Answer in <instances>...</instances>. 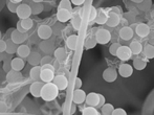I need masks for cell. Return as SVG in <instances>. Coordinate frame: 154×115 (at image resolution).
<instances>
[{
	"label": "cell",
	"mask_w": 154,
	"mask_h": 115,
	"mask_svg": "<svg viewBox=\"0 0 154 115\" xmlns=\"http://www.w3.org/2000/svg\"><path fill=\"white\" fill-rule=\"evenodd\" d=\"M60 91L58 90L57 86L51 82V83H46L44 84L41 89V95L40 98H42L44 101H55L56 98L59 95Z\"/></svg>",
	"instance_id": "1"
},
{
	"label": "cell",
	"mask_w": 154,
	"mask_h": 115,
	"mask_svg": "<svg viewBox=\"0 0 154 115\" xmlns=\"http://www.w3.org/2000/svg\"><path fill=\"white\" fill-rule=\"evenodd\" d=\"M85 103L88 107H93L95 109H101L102 106L105 104V96L103 94L95 92H90L86 94Z\"/></svg>",
	"instance_id": "2"
},
{
	"label": "cell",
	"mask_w": 154,
	"mask_h": 115,
	"mask_svg": "<svg viewBox=\"0 0 154 115\" xmlns=\"http://www.w3.org/2000/svg\"><path fill=\"white\" fill-rule=\"evenodd\" d=\"M111 32L105 29H99L95 32L94 35V39L97 41V43L101 45L108 44L110 42V40H111Z\"/></svg>",
	"instance_id": "3"
},
{
	"label": "cell",
	"mask_w": 154,
	"mask_h": 115,
	"mask_svg": "<svg viewBox=\"0 0 154 115\" xmlns=\"http://www.w3.org/2000/svg\"><path fill=\"white\" fill-rule=\"evenodd\" d=\"M16 15L18 16V18H20V20L31 18V16H32L31 6H29L26 2H22V3H20L17 6Z\"/></svg>",
	"instance_id": "4"
},
{
	"label": "cell",
	"mask_w": 154,
	"mask_h": 115,
	"mask_svg": "<svg viewBox=\"0 0 154 115\" xmlns=\"http://www.w3.org/2000/svg\"><path fill=\"white\" fill-rule=\"evenodd\" d=\"M39 48L41 51L45 53L46 56H51L54 55V51H55V41L48 39V40H42L39 43Z\"/></svg>",
	"instance_id": "5"
},
{
	"label": "cell",
	"mask_w": 154,
	"mask_h": 115,
	"mask_svg": "<svg viewBox=\"0 0 154 115\" xmlns=\"http://www.w3.org/2000/svg\"><path fill=\"white\" fill-rule=\"evenodd\" d=\"M37 35H38V37L41 40H48L54 35L53 29H51V26H49L47 24H42L37 29Z\"/></svg>",
	"instance_id": "6"
},
{
	"label": "cell",
	"mask_w": 154,
	"mask_h": 115,
	"mask_svg": "<svg viewBox=\"0 0 154 115\" xmlns=\"http://www.w3.org/2000/svg\"><path fill=\"white\" fill-rule=\"evenodd\" d=\"M118 70H116V68H113V67H108V68H106L105 70L103 71V74H102V77H103L104 81L107 82V83L111 84L113 83V82L116 81V79H118Z\"/></svg>",
	"instance_id": "7"
},
{
	"label": "cell",
	"mask_w": 154,
	"mask_h": 115,
	"mask_svg": "<svg viewBox=\"0 0 154 115\" xmlns=\"http://www.w3.org/2000/svg\"><path fill=\"white\" fill-rule=\"evenodd\" d=\"M116 57L118 58L119 60L123 61V62H128L132 57V53H131V51H130L129 46L121 45L120 48L118 49V53H116Z\"/></svg>",
	"instance_id": "8"
},
{
	"label": "cell",
	"mask_w": 154,
	"mask_h": 115,
	"mask_svg": "<svg viewBox=\"0 0 154 115\" xmlns=\"http://www.w3.org/2000/svg\"><path fill=\"white\" fill-rule=\"evenodd\" d=\"M53 83L57 86L59 91H65L67 89V87H68V79H67L66 75L58 74L55 77Z\"/></svg>",
	"instance_id": "9"
},
{
	"label": "cell",
	"mask_w": 154,
	"mask_h": 115,
	"mask_svg": "<svg viewBox=\"0 0 154 115\" xmlns=\"http://www.w3.org/2000/svg\"><path fill=\"white\" fill-rule=\"evenodd\" d=\"M27 38H29V35L19 32L17 29H12L11 32V40L17 45H21L24 41L27 40Z\"/></svg>",
	"instance_id": "10"
},
{
	"label": "cell",
	"mask_w": 154,
	"mask_h": 115,
	"mask_svg": "<svg viewBox=\"0 0 154 115\" xmlns=\"http://www.w3.org/2000/svg\"><path fill=\"white\" fill-rule=\"evenodd\" d=\"M133 70L134 69H133V67H132V65L128 64V63H123V64H121L120 67H119L118 74H120L124 79H127V77H130L133 74Z\"/></svg>",
	"instance_id": "11"
},
{
	"label": "cell",
	"mask_w": 154,
	"mask_h": 115,
	"mask_svg": "<svg viewBox=\"0 0 154 115\" xmlns=\"http://www.w3.org/2000/svg\"><path fill=\"white\" fill-rule=\"evenodd\" d=\"M56 16H57V20L62 24V23H66L71 20V18H72V12L63 10V8H58Z\"/></svg>",
	"instance_id": "12"
},
{
	"label": "cell",
	"mask_w": 154,
	"mask_h": 115,
	"mask_svg": "<svg viewBox=\"0 0 154 115\" xmlns=\"http://www.w3.org/2000/svg\"><path fill=\"white\" fill-rule=\"evenodd\" d=\"M86 99V93L82 89H75L72 93V104L75 105H82L85 103Z\"/></svg>",
	"instance_id": "13"
},
{
	"label": "cell",
	"mask_w": 154,
	"mask_h": 115,
	"mask_svg": "<svg viewBox=\"0 0 154 115\" xmlns=\"http://www.w3.org/2000/svg\"><path fill=\"white\" fill-rule=\"evenodd\" d=\"M151 29L146 23H137L135 26V34L140 38H146L150 35Z\"/></svg>",
	"instance_id": "14"
},
{
	"label": "cell",
	"mask_w": 154,
	"mask_h": 115,
	"mask_svg": "<svg viewBox=\"0 0 154 115\" xmlns=\"http://www.w3.org/2000/svg\"><path fill=\"white\" fill-rule=\"evenodd\" d=\"M23 79L22 74L18 71H15V70H11L6 73L5 75V81L8 82V84H16L19 83L21 80Z\"/></svg>",
	"instance_id": "15"
},
{
	"label": "cell",
	"mask_w": 154,
	"mask_h": 115,
	"mask_svg": "<svg viewBox=\"0 0 154 115\" xmlns=\"http://www.w3.org/2000/svg\"><path fill=\"white\" fill-rule=\"evenodd\" d=\"M44 83L43 82H32L29 88V93L35 97V98H40L41 95V89H42Z\"/></svg>",
	"instance_id": "16"
},
{
	"label": "cell",
	"mask_w": 154,
	"mask_h": 115,
	"mask_svg": "<svg viewBox=\"0 0 154 115\" xmlns=\"http://www.w3.org/2000/svg\"><path fill=\"white\" fill-rule=\"evenodd\" d=\"M106 24L109 27H116L121 24V15L116 14V13L108 12V19Z\"/></svg>",
	"instance_id": "17"
},
{
	"label": "cell",
	"mask_w": 154,
	"mask_h": 115,
	"mask_svg": "<svg viewBox=\"0 0 154 115\" xmlns=\"http://www.w3.org/2000/svg\"><path fill=\"white\" fill-rule=\"evenodd\" d=\"M42 69V68H41ZM56 74H55V71H51L49 69H42L40 73V80L41 82H43L44 84L46 83H51L55 79Z\"/></svg>",
	"instance_id": "18"
},
{
	"label": "cell",
	"mask_w": 154,
	"mask_h": 115,
	"mask_svg": "<svg viewBox=\"0 0 154 115\" xmlns=\"http://www.w3.org/2000/svg\"><path fill=\"white\" fill-rule=\"evenodd\" d=\"M119 35H120V38L122 39V40L130 41L134 36V30L132 29L130 26H128V25H127V26H124V27L121 29Z\"/></svg>",
	"instance_id": "19"
},
{
	"label": "cell",
	"mask_w": 154,
	"mask_h": 115,
	"mask_svg": "<svg viewBox=\"0 0 154 115\" xmlns=\"http://www.w3.org/2000/svg\"><path fill=\"white\" fill-rule=\"evenodd\" d=\"M107 19H108V13L105 10H103V8H99L94 23H97L99 25H104L107 22Z\"/></svg>",
	"instance_id": "20"
},
{
	"label": "cell",
	"mask_w": 154,
	"mask_h": 115,
	"mask_svg": "<svg viewBox=\"0 0 154 115\" xmlns=\"http://www.w3.org/2000/svg\"><path fill=\"white\" fill-rule=\"evenodd\" d=\"M24 66H25V62L23 59H20L18 57L12 59V62H11V68H12V70L20 72L24 68Z\"/></svg>",
	"instance_id": "21"
},
{
	"label": "cell",
	"mask_w": 154,
	"mask_h": 115,
	"mask_svg": "<svg viewBox=\"0 0 154 115\" xmlns=\"http://www.w3.org/2000/svg\"><path fill=\"white\" fill-rule=\"evenodd\" d=\"M31 48H29V45H25V44H21L18 46V49H17V57L20 58V59H27L29 55H31Z\"/></svg>",
	"instance_id": "22"
},
{
	"label": "cell",
	"mask_w": 154,
	"mask_h": 115,
	"mask_svg": "<svg viewBox=\"0 0 154 115\" xmlns=\"http://www.w3.org/2000/svg\"><path fill=\"white\" fill-rule=\"evenodd\" d=\"M32 10V15H39L44 11V5L43 3H40L38 1H27L26 2Z\"/></svg>",
	"instance_id": "23"
},
{
	"label": "cell",
	"mask_w": 154,
	"mask_h": 115,
	"mask_svg": "<svg viewBox=\"0 0 154 115\" xmlns=\"http://www.w3.org/2000/svg\"><path fill=\"white\" fill-rule=\"evenodd\" d=\"M54 57H55L56 60L60 63L66 61V59H67L66 49H65L64 47H58V48H56L55 51H54Z\"/></svg>",
	"instance_id": "24"
},
{
	"label": "cell",
	"mask_w": 154,
	"mask_h": 115,
	"mask_svg": "<svg viewBox=\"0 0 154 115\" xmlns=\"http://www.w3.org/2000/svg\"><path fill=\"white\" fill-rule=\"evenodd\" d=\"M71 24L72 27L75 29L77 32H79L81 29L82 25V17H81V12H75L72 13V18H71Z\"/></svg>",
	"instance_id": "25"
},
{
	"label": "cell",
	"mask_w": 154,
	"mask_h": 115,
	"mask_svg": "<svg viewBox=\"0 0 154 115\" xmlns=\"http://www.w3.org/2000/svg\"><path fill=\"white\" fill-rule=\"evenodd\" d=\"M129 48L132 56H138L143 53V45L138 41H132L129 45Z\"/></svg>",
	"instance_id": "26"
},
{
	"label": "cell",
	"mask_w": 154,
	"mask_h": 115,
	"mask_svg": "<svg viewBox=\"0 0 154 115\" xmlns=\"http://www.w3.org/2000/svg\"><path fill=\"white\" fill-rule=\"evenodd\" d=\"M78 40H79V37L78 35H70V36L67 37L66 39V45L70 50L75 51L78 45Z\"/></svg>",
	"instance_id": "27"
},
{
	"label": "cell",
	"mask_w": 154,
	"mask_h": 115,
	"mask_svg": "<svg viewBox=\"0 0 154 115\" xmlns=\"http://www.w3.org/2000/svg\"><path fill=\"white\" fill-rule=\"evenodd\" d=\"M41 58H42V57L40 56V53L34 51V53H31V55L27 57V62H29V64L32 65V67L38 66V65H40Z\"/></svg>",
	"instance_id": "28"
},
{
	"label": "cell",
	"mask_w": 154,
	"mask_h": 115,
	"mask_svg": "<svg viewBox=\"0 0 154 115\" xmlns=\"http://www.w3.org/2000/svg\"><path fill=\"white\" fill-rule=\"evenodd\" d=\"M41 66L38 65V66H34L29 71V77H31L32 82H41L40 80V73H41Z\"/></svg>",
	"instance_id": "29"
},
{
	"label": "cell",
	"mask_w": 154,
	"mask_h": 115,
	"mask_svg": "<svg viewBox=\"0 0 154 115\" xmlns=\"http://www.w3.org/2000/svg\"><path fill=\"white\" fill-rule=\"evenodd\" d=\"M132 65H133V66H132L133 69L142 71L147 67V61H145L144 59H142V58H135L133 60V64Z\"/></svg>",
	"instance_id": "30"
},
{
	"label": "cell",
	"mask_w": 154,
	"mask_h": 115,
	"mask_svg": "<svg viewBox=\"0 0 154 115\" xmlns=\"http://www.w3.org/2000/svg\"><path fill=\"white\" fill-rule=\"evenodd\" d=\"M5 42H6V50H5L6 55L12 56V55H14V53H16L19 45L15 44V43L13 42V41L11 40V39H8V40H6Z\"/></svg>",
	"instance_id": "31"
},
{
	"label": "cell",
	"mask_w": 154,
	"mask_h": 115,
	"mask_svg": "<svg viewBox=\"0 0 154 115\" xmlns=\"http://www.w3.org/2000/svg\"><path fill=\"white\" fill-rule=\"evenodd\" d=\"M143 53L144 56L148 60H152L154 58V46L153 44H146L145 47H143Z\"/></svg>",
	"instance_id": "32"
},
{
	"label": "cell",
	"mask_w": 154,
	"mask_h": 115,
	"mask_svg": "<svg viewBox=\"0 0 154 115\" xmlns=\"http://www.w3.org/2000/svg\"><path fill=\"white\" fill-rule=\"evenodd\" d=\"M97 43L94 39V36H89L87 38H85V40H84V48L87 49V50L94 48L97 46Z\"/></svg>",
	"instance_id": "33"
},
{
	"label": "cell",
	"mask_w": 154,
	"mask_h": 115,
	"mask_svg": "<svg viewBox=\"0 0 154 115\" xmlns=\"http://www.w3.org/2000/svg\"><path fill=\"white\" fill-rule=\"evenodd\" d=\"M114 110V107L112 104H107L105 103L101 107V114L102 115H111L112 112Z\"/></svg>",
	"instance_id": "34"
},
{
	"label": "cell",
	"mask_w": 154,
	"mask_h": 115,
	"mask_svg": "<svg viewBox=\"0 0 154 115\" xmlns=\"http://www.w3.org/2000/svg\"><path fill=\"white\" fill-rule=\"evenodd\" d=\"M97 10L93 5L90 6L89 12H88V25H91L92 23H94V20L97 18Z\"/></svg>",
	"instance_id": "35"
},
{
	"label": "cell",
	"mask_w": 154,
	"mask_h": 115,
	"mask_svg": "<svg viewBox=\"0 0 154 115\" xmlns=\"http://www.w3.org/2000/svg\"><path fill=\"white\" fill-rule=\"evenodd\" d=\"M11 62H12V56L5 53V58L3 60V65H2V69H3V71L5 73H8V71L12 70V68H11Z\"/></svg>",
	"instance_id": "36"
},
{
	"label": "cell",
	"mask_w": 154,
	"mask_h": 115,
	"mask_svg": "<svg viewBox=\"0 0 154 115\" xmlns=\"http://www.w3.org/2000/svg\"><path fill=\"white\" fill-rule=\"evenodd\" d=\"M20 24L23 29L29 32V30H31L32 29V26H34V21H32L31 18L24 19V20H20Z\"/></svg>",
	"instance_id": "37"
},
{
	"label": "cell",
	"mask_w": 154,
	"mask_h": 115,
	"mask_svg": "<svg viewBox=\"0 0 154 115\" xmlns=\"http://www.w3.org/2000/svg\"><path fill=\"white\" fill-rule=\"evenodd\" d=\"M82 115H102L101 112L93 107H85L82 110Z\"/></svg>",
	"instance_id": "38"
},
{
	"label": "cell",
	"mask_w": 154,
	"mask_h": 115,
	"mask_svg": "<svg viewBox=\"0 0 154 115\" xmlns=\"http://www.w3.org/2000/svg\"><path fill=\"white\" fill-rule=\"evenodd\" d=\"M58 8H63V10L72 12V4H71L70 0H62V1H60Z\"/></svg>",
	"instance_id": "39"
},
{
	"label": "cell",
	"mask_w": 154,
	"mask_h": 115,
	"mask_svg": "<svg viewBox=\"0 0 154 115\" xmlns=\"http://www.w3.org/2000/svg\"><path fill=\"white\" fill-rule=\"evenodd\" d=\"M120 46H121L120 43H118V42L112 43V44L110 45V47H109V53H110V55L114 56V57H116V53H118V49L120 48Z\"/></svg>",
	"instance_id": "40"
},
{
	"label": "cell",
	"mask_w": 154,
	"mask_h": 115,
	"mask_svg": "<svg viewBox=\"0 0 154 115\" xmlns=\"http://www.w3.org/2000/svg\"><path fill=\"white\" fill-rule=\"evenodd\" d=\"M51 63H53V57L51 56H44V57L41 58L40 66H44V65L51 64Z\"/></svg>",
	"instance_id": "41"
},
{
	"label": "cell",
	"mask_w": 154,
	"mask_h": 115,
	"mask_svg": "<svg viewBox=\"0 0 154 115\" xmlns=\"http://www.w3.org/2000/svg\"><path fill=\"white\" fill-rule=\"evenodd\" d=\"M10 108H8V105L3 101H0V113H6L8 112Z\"/></svg>",
	"instance_id": "42"
},
{
	"label": "cell",
	"mask_w": 154,
	"mask_h": 115,
	"mask_svg": "<svg viewBox=\"0 0 154 115\" xmlns=\"http://www.w3.org/2000/svg\"><path fill=\"white\" fill-rule=\"evenodd\" d=\"M6 6H8V11H10L11 13H14V14H16V11H17V6L18 5H16V4H14L12 1H6Z\"/></svg>",
	"instance_id": "43"
},
{
	"label": "cell",
	"mask_w": 154,
	"mask_h": 115,
	"mask_svg": "<svg viewBox=\"0 0 154 115\" xmlns=\"http://www.w3.org/2000/svg\"><path fill=\"white\" fill-rule=\"evenodd\" d=\"M111 115H127V112H126L123 108H114Z\"/></svg>",
	"instance_id": "44"
},
{
	"label": "cell",
	"mask_w": 154,
	"mask_h": 115,
	"mask_svg": "<svg viewBox=\"0 0 154 115\" xmlns=\"http://www.w3.org/2000/svg\"><path fill=\"white\" fill-rule=\"evenodd\" d=\"M0 115H37V114H32L27 113V112H6V113H0Z\"/></svg>",
	"instance_id": "45"
},
{
	"label": "cell",
	"mask_w": 154,
	"mask_h": 115,
	"mask_svg": "<svg viewBox=\"0 0 154 115\" xmlns=\"http://www.w3.org/2000/svg\"><path fill=\"white\" fill-rule=\"evenodd\" d=\"M6 50V42L4 40H0V53H4Z\"/></svg>",
	"instance_id": "46"
},
{
	"label": "cell",
	"mask_w": 154,
	"mask_h": 115,
	"mask_svg": "<svg viewBox=\"0 0 154 115\" xmlns=\"http://www.w3.org/2000/svg\"><path fill=\"white\" fill-rule=\"evenodd\" d=\"M82 80L80 77H77L75 81V89H81L82 88Z\"/></svg>",
	"instance_id": "47"
},
{
	"label": "cell",
	"mask_w": 154,
	"mask_h": 115,
	"mask_svg": "<svg viewBox=\"0 0 154 115\" xmlns=\"http://www.w3.org/2000/svg\"><path fill=\"white\" fill-rule=\"evenodd\" d=\"M70 2H71V4L75 6H81L85 3L84 0H72V1H70Z\"/></svg>",
	"instance_id": "48"
},
{
	"label": "cell",
	"mask_w": 154,
	"mask_h": 115,
	"mask_svg": "<svg viewBox=\"0 0 154 115\" xmlns=\"http://www.w3.org/2000/svg\"><path fill=\"white\" fill-rule=\"evenodd\" d=\"M16 29L18 30L19 32H22V34H27V32H26V30H24V29H22V26H21V24H20V21H18V22H17Z\"/></svg>",
	"instance_id": "49"
},
{
	"label": "cell",
	"mask_w": 154,
	"mask_h": 115,
	"mask_svg": "<svg viewBox=\"0 0 154 115\" xmlns=\"http://www.w3.org/2000/svg\"><path fill=\"white\" fill-rule=\"evenodd\" d=\"M41 68H42V69H49V70H51V71L56 70L55 66H54V65H51V64H47V65H44V66H41Z\"/></svg>",
	"instance_id": "50"
},
{
	"label": "cell",
	"mask_w": 154,
	"mask_h": 115,
	"mask_svg": "<svg viewBox=\"0 0 154 115\" xmlns=\"http://www.w3.org/2000/svg\"><path fill=\"white\" fill-rule=\"evenodd\" d=\"M75 111H77V105H75V104H72L70 107V111H69V115H73L75 113Z\"/></svg>",
	"instance_id": "51"
},
{
	"label": "cell",
	"mask_w": 154,
	"mask_h": 115,
	"mask_svg": "<svg viewBox=\"0 0 154 115\" xmlns=\"http://www.w3.org/2000/svg\"><path fill=\"white\" fill-rule=\"evenodd\" d=\"M4 58H5V53H0V62H3Z\"/></svg>",
	"instance_id": "52"
},
{
	"label": "cell",
	"mask_w": 154,
	"mask_h": 115,
	"mask_svg": "<svg viewBox=\"0 0 154 115\" xmlns=\"http://www.w3.org/2000/svg\"><path fill=\"white\" fill-rule=\"evenodd\" d=\"M2 39V32H1V30H0V40Z\"/></svg>",
	"instance_id": "53"
}]
</instances>
